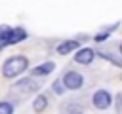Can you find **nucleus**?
Segmentation results:
<instances>
[{
    "mask_svg": "<svg viewBox=\"0 0 122 114\" xmlns=\"http://www.w3.org/2000/svg\"><path fill=\"white\" fill-rule=\"evenodd\" d=\"M27 66H29V59H27V57H23V55H13V57H10V59L4 63L2 74H4L6 78H15V76H19L21 72H25Z\"/></svg>",
    "mask_w": 122,
    "mask_h": 114,
    "instance_id": "nucleus-1",
    "label": "nucleus"
},
{
    "mask_svg": "<svg viewBox=\"0 0 122 114\" xmlns=\"http://www.w3.org/2000/svg\"><path fill=\"white\" fill-rule=\"evenodd\" d=\"M82 82H84L82 74H80V72H74V70H69V72L63 76V86L69 87V89H78V87H82Z\"/></svg>",
    "mask_w": 122,
    "mask_h": 114,
    "instance_id": "nucleus-2",
    "label": "nucleus"
},
{
    "mask_svg": "<svg viewBox=\"0 0 122 114\" xmlns=\"http://www.w3.org/2000/svg\"><path fill=\"white\" fill-rule=\"evenodd\" d=\"M93 104H95L97 108H107V106L111 104V93L105 91V89L95 91V95H93Z\"/></svg>",
    "mask_w": 122,
    "mask_h": 114,
    "instance_id": "nucleus-3",
    "label": "nucleus"
},
{
    "mask_svg": "<svg viewBox=\"0 0 122 114\" xmlns=\"http://www.w3.org/2000/svg\"><path fill=\"white\" fill-rule=\"evenodd\" d=\"M25 38H27L25 28H21V27H13V28H10V32H8V46L17 44V42H23Z\"/></svg>",
    "mask_w": 122,
    "mask_h": 114,
    "instance_id": "nucleus-4",
    "label": "nucleus"
},
{
    "mask_svg": "<svg viewBox=\"0 0 122 114\" xmlns=\"http://www.w3.org/2000/svg\"><path fill=\"white\" fill-rule=\"evenodd\" d=\"M93 55H95V53H93L90 48H84V49L76 51L74 61H76V63H80V65H88V63H92V61H93Z\"/></svg>",
    "mask_w": 122,
    "mask_h": 114,
    "instance_id": "nucleus-5",
    "label": "nucleus"
},
{
    "mask_svg": "<svg viewBox=\"0 0 122 114\" xmlns=\"http://www.w3.org/2000/svg\"><path fill=\"white\" fill-rule=\"evenodd\" d=\"M78 48V42L76 40H67V42H61L59 46H57V53L59 55H67V53H71L72 49H76Z\"/></svg>",
    "mask_w": 122,
    "mask_h": 114,
    "instance_id": "nucleus-6",
    "label": "nucleus"
},
{
    "mask_svg": "<svg viewBox=\"0 0 122 114\" xmlns=\"http://www.w3.org/2000/svg\"><path fill=\"white\" fill-rule=\"evenodd\" d=\"M53 68H55V65H53L51 61H48V63H44V65H38L36 68H32V74H36V76H46V74L53 72Z\"/></svg>",
    "mask_w": 122,
    "mask_h": 114,
    "instance_id": "nucleus-7",
    "label": "nucleus"
},
{
    "mask_svg": "<svg viewBox=\"0 0 122 114\" xmlns=\"http://www.w3.org/2000/svg\"><path fill=\"white\" fill-rule=\"evenodd\" d=\"M15 87H17V89H23L25 93H29V91H34L38 86H36L32 80H21V82H17V84H15Z\"/></svg>",
    "mask_w": 122,
    "mask_h": 114,
    "instance_id": "nucleus-8",
    "label": "nucleus"
},
{
    "mask_svg": "<svg viewBox=\"0 0 122 114\" xmlns=\"http://www.w3.org/2000/svg\"><path fill=\"white\" fill-rule=\"evenodd\" d=\"M46 104H48V99H46L44 95H38V97L34 99V103H32V108H34L36 112H40V110L46 108Z\"/></svg>",
    "mask_w": 122,
    "mask_h": 114,
    "instance_id": "nucleus-9",
    "label": "nucleus"
},
{
    "mask_svg": "<svg viewBox=\"0 0 122 114\" xmlns=\"http://www.w3.org/2000/svg\"><path fill=\"white\" fill-rule=\"evenodd\" d=\"M11 112H13V106H11V103L0 101V114H11Z\"/></svg>",
    "mask_w": 122,
    "mask_h": 114,
    "instance_id": "nucleus-10",
    "label": "nucleus"
},
{
    "mask_svg": "<svg viewBox=\"0 0 122 114\" xmlns=\"http://www.w3.org/2000/svg\"><path fill=\"white\" fill-rule=\"evenodd\" d=\"M51 87H53V91H55L57 95H61V93L65 91V87H63V84H61L59 80H57V82H53V86H51Z\"/></svg>",
    "mask_w": 122,
    "mask_h": 114,
    "instance_id": "nucleus-11",
    "label": "nucleus"
},
{
    "mask_svg": "<svg viewBox=\"0 0 122 114\" xmlns=\"http://www.w3.org/2000/svg\"><path fill=\"white\" fill-rule=\"evenodd\" d=\"M8 32H10L8 27H0V40H4L6 46H8Z\"/></svg>",
    "mask_w": 122,
    "mask_h": 114,
    "instance_id": "nucleus-12",
    "label": "nucleus"
},
{
    "mask_svg": "<svg viewBox=\"0 0 122 114\" xmlns=\"http://www.w3.org/2000/svg\"><path fill=\"white\" fill-rule=\"evenodd\" d=\"M116 106H118V110H122V93L116 95Z\"/></svg>",
    "mask_w": 122,
    "mask_h": 114,
    "instance_id": "nucleus-13",
    "label": "nucleus"
},
{
    "mask_svg": "<svg viewBox=\"0 0 122 114\" xmlns=\"http://www.w3.org/2000/svg\"><path fill=\"white\" fill-rule=\"evenodd\" d=\"M120 53H122V46H120Z\"/></svg>",
    "mask_w": 122,
    "mask_h": 114,
    "instance_id": "nucleus-14",
    "label": "nucleus"
}]
</instances>
